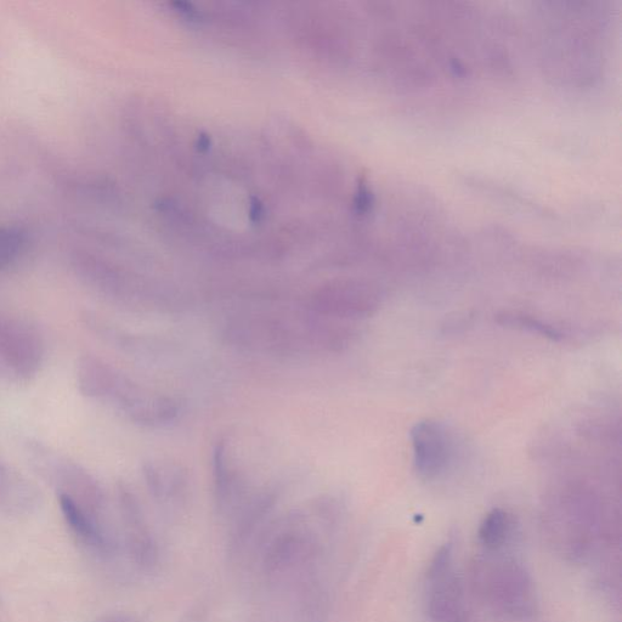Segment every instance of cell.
<instances>
[{"instance_id":"obj_1","label":"cell","mask_w":622,"mask_h":622,"mask_svg":"<svg viewBox=\"0 0 622 622\" xmlns=\"http://www.w3.org/2000/svg\"><path fill=\"white\" fill-rule=\"evenodd\" d=\"M43 359V342L24 322L0 318V375L28 380Z\"/></svg>"},{"instance_id":"obj_2","label":"cell","mask_w":622,"mask_h":622,"mask_svg":"<svg viewBox=\"0 0 622 622\" xmlns=\"http://www.w3.org/2000/svg\"><path fill=\"white\" fill-rule=\"evenodd\" d=\"M416 471L424 479H434L448 468L451 446L448 433L440 423L422 421L411 431Z\"/></svg>"},{"instance_id":"obj_3","label":"cell","mask_w":622,"mask_h":622,"mask_svg":"<svg viewBox=\"0 0 622 622\" xmlns=\"http://www.w3.org/2000/svg\"><path fill=\"white\" fill-rule=\"evenodd\" d=\"M59 503L62 516H64L72 534L82 544L101 553L110 550L109 539H107L98 517L65 494H59Z\"/></svg>"},{"instance_id":"obj_4","label":"cell","mask_w":622,"mask_h":622,"mask_svg":"<svg viewBox=\"0 0 622 622\" xmlns=\"http://www.w3.org/2000/svg\"><path fill=\"white\" fill-rule=\"evenodd\" d=\"M33 490L26 480L11 472L0 463V508L8 511H19L31 505Z\"/></svg>"},{"instance_id":"obj_5","label":"cell","mask_w":622,"mask_h":622,"mask_svg":"<svg viewBox=\"0 0 622 622\" xmlns=\"http://www.w3.org/2000/svg\"><path fill=\"white\" fill-rule=\"evenodd\" d=\"M511 528L510 514L503 510L491 511L480 524L479 539L484 546L495 550L505 544Z\"/></svg>"},{"instance_id":"obj_6","label":"cell","mask_w":622,"mask_h":622,"mask_svg":"<svg viewBox=\"0 0 622 622\" xmlns=\"http://www.w3.org/2000/svg\"><path fill=\"white\" fill-rule=\"evenodd\" d=\"M27 235L18 226H0V269L8 268L25 252Z\"/></svg>"},{"instance_id":"obj_7","label":"cell","mask_w":622,"mask_h":622,"mask_svg":"<svg viewBox=\"0 0 622 622\" xmlns=\"http://www.w3.org/2000/svg\"><path fill=\"white\" fill-rule=\"evenodd\" d=\"M104 622H132V621L115 618V619L105 620Z\"/></svg>"}]
</instances>
